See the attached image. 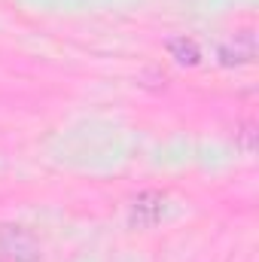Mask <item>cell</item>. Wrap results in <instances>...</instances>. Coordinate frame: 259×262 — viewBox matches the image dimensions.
Wrapping results in <instances>:
<instances>
[{
  "label": "cell",
  "instance_id": "1",
  "mask_svg": "<svg viewBox=\"0 0 259 262\" xmlns=\"http://www.w3.org/2000/svg\"><path fill=\"white\" fill-rule=\"evenodd\" d=\"M0 250L6 253V256H12L15 262H37V241L25 232V229H18V226H6V229H0Z\"/></svg>",
  "mask_w": 259,
  "mask_h": 262
},
{
  "label": "cell",
  "instance_id": "2",
  "mask_svg": "<svg viewBox=\"0 0 259 262\" xmlns=\"http://www.w3.org/2000/svg\"><path fill=\"white\" fill-rule=\"evenodd\" d=\"M165 213V195L162 192H140L131 201V226L137 229H149L162 220Z\"/></svg>",
  "mask_w": 259,
  "mask_h": 262
},
{
  "label": "cell",
  "instance_id": "3",
  "mask_svg": "<svg viewBox=\"0 0 259 262\" xmlns=\"http://www.w3.org/2000/svg\"><path fill=\"white\" fill-rule=\"evenodd\" d=\"M253 55H256V37H253V31H241L229 43L220 46V61L223 64H247V61H253Z\"/></svg>",
  "mask_w": 259,
  "mask_h": 262
},
{
  "label": "cell",
  "instance_id": "4",
  "mask_svg": "<svg viewBox=\"0 0 259 262\" xmlns=\"http://www.w3.org/2000/svg\"><path fill=\"white\" fill-rule=\"evenodd\" d=\"M168 52L180 61V64H198L201 61V49H198V43H195L192 37H174L171 43H168Z\"/></svg>",
  "mask_w": 259,
  "mask_h": 262
}]
</instances>
